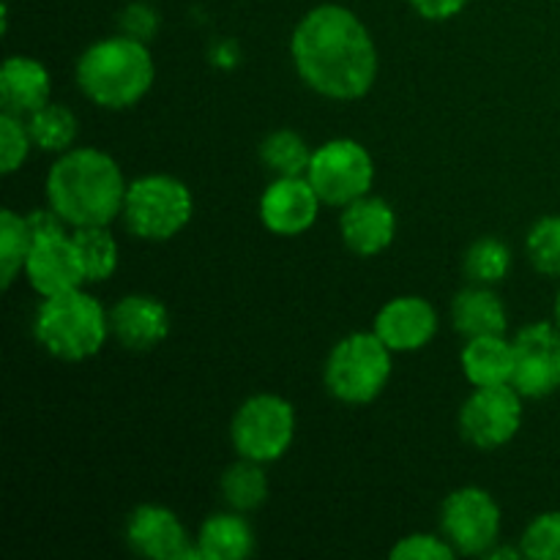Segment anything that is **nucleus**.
Wrapping results in <instances>:
<instances>
[{
    "mask_svg": "<svg viewBox=\"0 0 560 560\" xmlns=\"http://www.w3.org/2000/svg\"><path fill=\"white\" fill-rule=\"evenodd\" d=\"M514 345L512 386L525 399H545L560 388V328L556 323H530L520 328Z\"/></svg>",
    "mask_w": 560,
    "mask_h": 560,
    "instance_id": "obj_11",
    "label": "nucleus"
},
{
    "mask_svg": "<svg viewBox=\"0 0 560 560\" xmlns=\"http://www.w3.org/2000/svg\"><path fill=\"white\" fill-rule=\"evenodd\" d=\"M410 5H413L416 14H421L424 20L443 22L457 16L459 11L468 5V0H410Z\"/></svg>",
    "mask_w": 560,
    "mask_h": 560,
    "instance_id": "obj_33",
    "label": "nucleus"
},
{
    "mask_svg": "<svg viewBox=\"0 0 560 560\" xmlns=\"http://www.w3.org/2000/svg\"><path fill=\"white\" fill-rule=\"evenodd\" d=\"M339 233L345 246L359 257H375L394 244L397 213L383 197L364 195L342 208Z\"/></svg>",
    "mask_w": 560,
    "mask_h": 560,
    "instance_id": "obj_17",
    "label": "nucleus"
},
{
    "mask_svg": "<svg viewBox=\"0 0 560 560\" xmlns=\"http://www.w3.org/2000/svg\"><path fill=\"white\" fill-rule=\"evenodd\" d=\"M457 550L432 534H410L392 547L394 560H452Z\"/></svg>",
    "mask_w": 560,
    "mask_h": 560,
    "instance_id": "obj_31",
    "label": "nucleus"
},
{
    "mask_svg": "<svg viewBox=\"0 0 560 560\" xmlns=\"http://www.w3.org/2000/svg\"><path fill=\"white\" fill-rule=\"evenodd\" d=\"M465 277L474 284H498L512 271V249L498 238H479L465 252Z\"/></svg>",
    "mask_w": 560,
    "mask_h": 560,
    "instance_id": "obj_27",
    "label": "nucleus"
},
{
    "mask_svg": "<svg viewBox=\"0 0 560 560\" xmlns=\"http://www.w3.org/2000/svg\"><path fill=\"white\" fill-rule=\"evenodd\" d=\"M219 490H222L224 503L233 512L246 514L260 509L268 498V479L266 470H262V463L241 457L238 463H233L224 470L222 481H219Z\"/></svg>",
    "mask_w": 560,
    "mask_h": 560,
    "instance_id": "obj_22",
    "label": "nucleus"
},
{
    "mask_svg": "<svg viewBox=\"0 0 560 560\" xmlns=\"http://www.w3.org/2000/svg\"><path fill=\"white\" fill-rule=\"evenodd\" d=\"M156 66L145 42L135 36H109L91 44L77 60V85L96 107H135L153 88Z\"/></svg>",
    "mask_w": 560,
    "mask_h": 560,
    "instance_id": "obj_3",
    "label": "nucleus"
},
{
    "mask_svg": "<svg viewBox=\"0 0 560 560\" xmlns=\"http://www.w3.org/2000/svg\"><path fill=\"white\" fill-rule=\"evenodd\" d=\"M52 80L44 63L25 55H11L0 69V107L3 113H14L27 118L38 107L49 102Z\"/></svg>",
    "mask_w": 560,
    "mask_h": 560,
    "instance_id": "obj_18",
    "label": "nucleus"
},
{
    "mask_svg": "<svg viewBox=\"0 0 560 560\" xmlns=\"http://www.w3.org/2000/svg\"><path fill=\"white\" fill-rule=\"evenodd\" d=\"M195 197L173 175H142L126 189V228L142 241H170L189 224Z\"/></svg>",
    "mask_w": 560,
    "mask_h": 560,
    "instance_id": "obj_6",
    "label": "nucleus"
},
{
    "mask_svg": "<svg viewBox=\"0 0 560 560\" xmlns=\"http://www.w3.org/2000/svg\"><path fill=\"white\" fill-rule=\"evenodd\" d=\"M556 326L560 328V290H558V295H556Z\"/></svg>",
    "mask_w": 560,
    "mask_h": 560,
    "instance_id": "obj_35",
    "label": "nucleus"
},
{
    "mask_svg": "<svg viewBox=\"0 0 560 560\" xmlns=\"http://www.w3.org/2000/svg\"><path fill=\"white\" fill-rule=\"evenodd\" d=\"M120 22H124L126 36H135V38H140V42L151 38L153 31H156V14H153V11L142 3L129 5V9L124 11V20Z\"/></svg>",
    "mask_w": 560,
    "mask_h": 560,
    "instance_id": "obj_32",
    "label": "nucleus"
},
{
    "mask_svg": "<svg viewBox=\"0 0 560 560\" xmlns=\"http://www.w3.org/2000/svg\"><path fill=\"white\" fill-rule=\"evenodd\" d=\"M118 162L98 148H69L47 173V202L69 228H107L124 213Z\"/></svg>",
    "mask_w": 560,
    "mask_h": 560,
    "instance_id": "obj_2",
    "label": "nucleus"
},
{
    "mask_svg": "<svg viewBox=\"0 0 560 560\" xmlns=\"http://www.w3.org/2000/svg\"><path fill=\"white\" fill-rule=\"evenodd\" d=\"M520 427H523V394L512 383L476 388L459 408V435L481 452L506 446Z\"/></svg>",
    "mask_w": 560,
    "mask_h": 560,
    "instance_id": "obj_10",
    "label": "nucleus"
},
{
    "mask_svg": "<svg viewBox=\"0 0 560 560\" xmlns=\"http://www.w3.org/2000/svg\"><path fill=\"white\" fill-rule=\"evenodd\" d=\"M295 438L293 405L277 394H255L233 416L230 441L238 457L255 463H277Z\"/></svg>",
    "mask_w": 560,
    "mask_h": 560,
    "instance_id": "obj_7",
    "label": "nucleus"
},
{
    "mask_svg": "<svg viewBox=\"0 0 560 560\" xmlns=\"http://www.w3.org/2000/svg\"><path fill=\"white\" fill-rule=\"evenodd\" d=\"M306 178L315 186L323 206L345 208L359 197L370 195L372 180H375V162L361 142L339 137L312 151Z\"/></svg>",
    "mask_w": 560,
    "mask_h": 560,
    "instance_id": "obj_8",
    "label": "nucleus"
},
{
    "mask_svg": "<svg viewBox=\"0 0 560 560\" xmlns=\"http://www.w3.org/2000/svg\"><path fill=\"white\" fill-rule=\"evenodd\" d=\"M27 131H31L33 148L44 153H66L77 140V126L74 113L63 104L47 102L44 107H38L36 113L27 115Z\"/></svg>",
    "mask_w": 560,
    "mask_h": 560,
    "instance_id": "obj_23",
    "label": "nucleus"
},
{
    "mask_svg": "<svg viewBox=\"0 0 560 560\" xmlns=\"http://www.w3.org/2000/svg\"><path fill=\"white\" fill-rule=\"evenodd\" d=\"M459 366L474 388L506 386L514 375V345L503 334L470 337L459 353Z\"/></svg>",
    "mask_w": 560,
    "mask_h": 560,
    "instance_id": "obj_19",
    "label": "nucleus"
},
{
    "mask_svg": "<svg viewBox=\"0 0 560 560\" xmlns=\"http://www.w3.org/2000/svg\"><path fill=\"white\" fill-rule=\"evenodd\" d=\"M441 530L457 556H485L501 539V506L481 487H459L443 501Z\"/></svg>",
    "mask_w": 560,
    "mask_h": 560,
    "instance_id": "obj_9",
    "label": "nucleus"
},
{
    "mask_svg": "<svg viewBox=\"0 0 560 560\" xmlns=\"http://www.w3.org/2000/svg\"><path fill=\"white\" fill-rule=\"evenodd\" d=\"M525 252L536 271L560 279V217H541L528 230Z\"/></svg>",
    "mask_w": 560,
    "mask_h": 560,
    "instance_id": "obj_28",
    "label": "nucleus"
},
{
    "mask_svg": "<svg viewBox=\"0 0 560 560\" xmlns=\"http://www.w3.org/2000/svg\"><path fill=\"white\" fill-rule=\"evenodd\" d=\"M485 558H490V560H503V558H509V560H517V558H525V552H523V547H517V550H509V547H492V550H487L485 552Z\"/></svg>",
    "mask_w": 560,
    "mask_h": 560,
    "instance_id": "obj_34",
    "label": "nucleus"
},
{
    "mask_svg": "<svg viewBox=\"0 0 560 560\" xmlns=\"http://www.w3.org/2000/svg\"><path fill=\"white\" fill-rule=\"evenodd\" d=\"M372 331L394 350V353H413L427 348L438 334L435 306L419 295H399L388 301L375 317Z\"/></svg>",
    "mask_w": 560,
    "mask_h": 560,
    "instance_id": "obj_16",
    "label": "nucleus"
},
{
    "mask_svg": "<svg viewBox=\"0 0 560 560\" xmlns=\"http://www.w3.org/2000/svg\"><path fill=\"white\" fill-rule=\"evenodd\" d=\"M109 334L120 348L135 353L159 348L170 334L167 306L145 293L124 295L109 310Z\"/></svg>",
    "mask_w": 560,
    "mask_h": 560,
    "instance_id": "obj_15",
    "label": "nucleus"
},
{
    "mask_svg": "<svg viewBox=\"0 0 560 560\" xmlns=\"http://www.w3.org/2000/svg\"><path fill=\"white\" fill-rule=\"evenodd\" d=\"M85 266L88 282H107L118 268V241L107 228H74L71 233Z\"/></svg>",
    "mask_w": 560,
    "mask_h": 560,
    "instance_id": "obj_26",
    "label": "nucleus"
},
{
    "mask_svg": "<svg viewBox=\"0 0 560 560\" xmlns=\"http://www.w3.org/2000/svg\"><path fill=\"white\" fill-rule=\"evenodd\" d=\"M394 350L375 331L348 334L326 359V388L345 405H370L392 377Z\"/></svg>",
    "mask_w": 560,
    "mask_h": 560,
    "instance_id": "obj_5",
    "label": "nucleus"
},
{
    "mask_svg": "<svg viewBox=\"0 0 560 560\" xmlns=\"http://www.w3.org/2000/svg\"><path fill=\"white\" fill-rule=\"evenodd\" d=\"M31 244L33 233L27 228V219L11 208H3L0 211V284L3 290H9L25 268Z\"/></svg>",
    "mask_w": 560,
    "mask_h": 560,
    "instance_id": "obj_24",
    "label": "nucleus"
},
{
    "mask_svg": "<svg viewBox=\"0 0 560 560\" xmlns=\"http://www.w3.org/2000/svg\"><path fill=\"white\" fill-rule=\"evenodd\" d=\"M33 337L60 361H85L109 337V312L82 288L47 295L33 317Z\"/></svg>",
    "mask_w": 560,
    "mask_h": 560,
    "instance_id": "obj_4",
    "label": "nucleus"
},
{
    "mask_svg": "<svg viewBox=\"0 0 560 560\" xmlns=\"http://www.w3.org/2000/svg\"><path fill=\"white\" fill-rule=\"evenodd\" d=\"M22 273H25L31 288L42 299L66 293V290H77L88 282L80 249H77L74 238L66 235V230L49 235H36L31 244V252H27Z\"/></svg>",
    "mask_w": 560,
    "mask_h": 560,
    "instance_id": "obj_12",
    "label": "nucleus"
},
{
    "mask_svg": "<svg viewBox=\"0 0 560 560\" xmlns=\"http://www.w3.org/2000/svg\"><path fill=\"white\" fill-rule=\"evenodd\" d=\"M452 326L465 339L506 334V306L487 284H474L454 295Z\"/></svg>",
    "mask_w": 560,
    "mask_h": 560,
    "instance_id": "obj_20",
    "label": "nucleus"
},
{
    "mask_svg": "<svg viewBox=\"0 0 560 560\" xmlns=\"http://www.w3.org/2000/svg\"><path fill=\"white\" fill-rule=\"evenodd\" d=\"M260 159L277 178L288 175H306L312 162V148L301 135L290 129H279L268 135L260 145Z\"/></svg>",
    "mask_w": 560,
    "mask_h": 560,
    "instance_id": "obj_25",
    "label": "nucleus"
},
{
    "mask_svg": "<svg viewBox=\"0 0 560 560\" xmlns=\"http://www.w3.org/2000/svg\"><path fill=\"white\" fill-rule=\"evenodd\" d=\"M323 200L306 175L273 178L260 197V219L273 235L295 238L317 222Z\"/></svg>",
    "mask_w": 560,
    "mask_h": 560,
    "instance_id": "obj_14",
    "label": "nucleus"
},
{
    "mask_svg": "<svg viewBox=\"0 0 560 560\" xmlns=\"http://www.w3.org/2000/svg\"><path fill=\"white\" fill-rule=\"evenodd\" d=\"M520 547L530 560H560V512H545L530 520Z\"/></svg>",
    "mask_w": 560,
    "mask_h": 560,
    "instance_id": "obj_30",
    "label": "nucleus"
},
{
    "mask_svg": "<svg viewBox=\"0 0 560 560\" xmlns=\"http://www.w3.org/2000/svg\"><path fill=\"white\" fill-rule=\"evenodd\" d=\"M126 545L151 560H202L175 512L164 506H137L126 520Z\"/></svg>",
    "mask_w": 560,
    "mask_h": 560,
    "instance_id": "obj_13",
    "label": "nucleus"
},
{
    "mask_svg": "<svg viewBox=\"0 0 560 560\" xmlns=\"http://www.w3.org/2000/svg\"><path fill=\"white\" fill-rule=\"evenodd\" d=\"M295 71L315 93L337 102L366 96L377 80V47L350 9L323 3L295 25L290 38Z\"/></svg>",
    "mask_w": 560,
    "mask_h": 560,
    "instance_id": "obj_1",
    "label": "nucleus"
},
{
    "mask_svg": "<svg viewBox=\"0 0 560 560\" xmlns=\"http://www.w3.org/2000/svg\"><path fill=\"white\" fill-rule=\"evenodd\" d=\"M197 550L202 560H244L255 552V534L241 512H219L200 525Z\"/></svg>",
    "mask_w": 560,
    "mask_h": 560,
    "instance_id": "obj_21",
    "label": "nucleus"
},
{
    "mask_svg": "<svg viewBox=\"0 0 560 560\" xmlns=\"http://www.w3.org/2000/svg\"><path fill=\"white\" fill-rule=\"evenodd\" d=\"M33 140L22 115L0 113V173L11 175L25 164Z\"/></svg>",
    "mask_w": 560,
    "mask_h": 560,
    "instance_id": "obj_29",
    "label": "nucleus"
}]
</instances>
